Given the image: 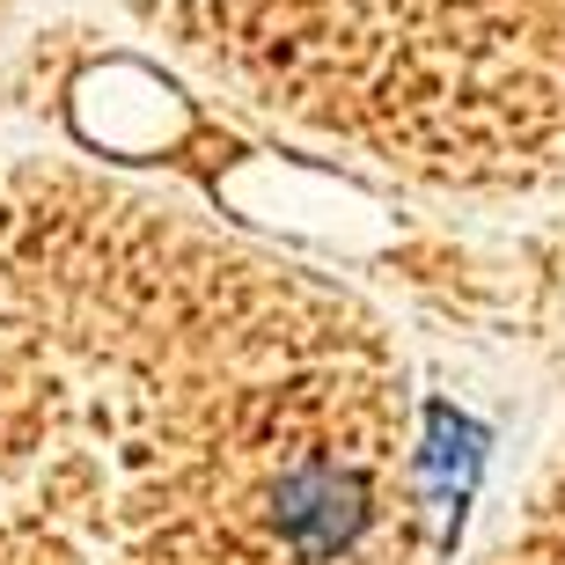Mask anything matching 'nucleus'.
Returning <instances> with one entry per match:
<instances>
[{"label": "nucleus", "mask_w": 565, "mask_h": 565, "mask_svg": "<svg viewBox=\"0 0 565 565\" xmlns=\"http://www.w3.org/2000/svg\"><path fill=\"white\" fill-rule=\"evenodd\" d=\"M434 514L375 301L0 154V565H434Z\"/></svg>", "instance_id": "nucleus-1"}, {"label": "nucleus", "mask_w": 565, "mask_h": 565, "mask_svg": "<svg viewBox=\"0 0 565 565\" xmlns=\"http://www.w3.org/2000/svg\"><path fill=\"white\" fill-rule=\"evenodd\" d=\"M484 565H565V434L551 448V462L529 478L514 522L500 529V544Z\"/></svg>", "instance_id": "nucleus-2"}]
</instances>
